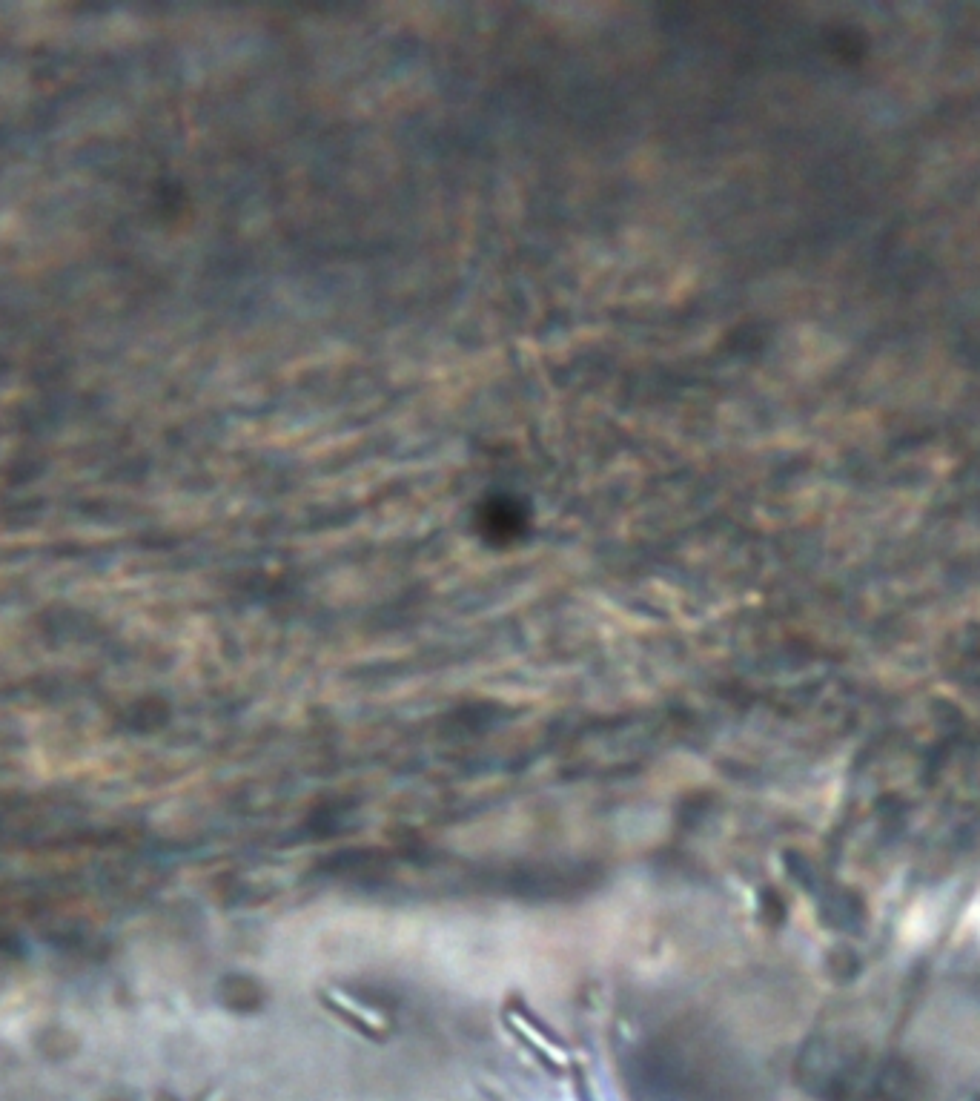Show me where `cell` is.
Listing matches in <instances>:
<instances>
[{"label":"cell","mask_w":980,"mask_h":1101,"mask_svg":"<svg viewBox=\"0 0 980 1101\" xmlns=\"http://www.w3.org/2000/svg\"><path fill=\"white\" fill-rule=\"evenodd\" d=\"M324 1001L333 1007V1013H339L344 1015L350 1024H356L362 1033H367V1036H384L387 1033V1027H384V1021L379 1018L376 1013H370V1010H364V1007H359L356 1001H350V998H344L341 993H324Z\"/></svg>","instance_id":"cell-1"},{"label":"cell","mask_w":980,"mask_h":1101,"mask_svg":"<svg viewBox=\"0 0 980 1101\" xmlns=\"http://www.w3.org/2000/svg\"><path fill=\"white\" fill-rule=\"evenodd\" d=\"M508 1021H511V1027H516V1030H519V1036L528 1038V1041H531L533 1047H536V1050H539L542 1056L551 1058L554 1064H565V1053H562V1050L556 1047L551 1038H545L542 1033H539V1030H533L531 1021H525L522 1015H516V1013L508 1015Z\"/></svg>","instance_id":"cell-2"}]
</instances>
